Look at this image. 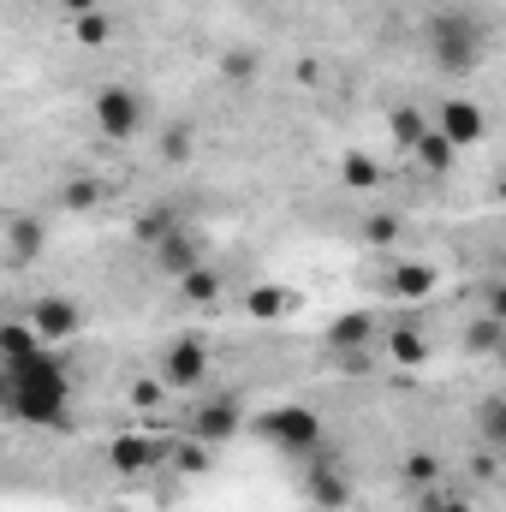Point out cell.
Returning a JSON list of instances; mask_svg holds the SVG:
<instances>
[{
    "mask_svg": "<svg viewBox=\"0 0 506 512\" xmlns=\"http://www.w3.org/2000/svg\"><path fill=\"white\" fill-rule=\"evenodd\" d=\"M483 54H489V24H483L477 12L447 6V12H435V18H429V60H435L441 72L471 78V72L483 66Z\"/></svg>",
    "mask_w": 506,
    "mask_h": 512,
    "instance_id": "7a4b0ae2",
    "label": "cell"
},
{
    "mask_svg": "<svg viewBox=\"0 0 506 512\" xmlns=\"http://www.w3.org/2000/svg\"><path fill=\"white\" fill-rule=\"evenodd\" d=\"M24 322L36 328V340H42V346H60V340H72V334L84 328V310H78V298L48 292V298H36V304H30V316H24Z\"/></svg>",
    "mask_w": 506,
    "mask_h": 512,
    "instance_id": "52a82bcc",
    "label": "cell"
},
{
    "mask_svg": "<svg viewBox=\"0 0 506 512\" xmlns=\"http://www.w3.org/2000/svg\"><path fill=\"white\" fill-rule=\"evenodd\" d=\"M72 36H78L84 48H102V42L114 36V18H108L102 6H96V12H78V18H72Z\"/></svg>",
    "mask_w": 506,
    "mask_h": 512,
    "instance_id": "603a6c76",
    "label": "cell"
},
{
    "mask_svg": "<svg viewBox=\"0 0 506 512\" xmlns=\"http://www.w3.org/2000/svg\"><path fill=\"white\" fill-rule=\"evenodd\" d=\"M477 429H483V447H489V453H501L506 447V399L501 393H483V405H477Z\"/></svg>",
    "mask_w": 506,
    "mask_h": 512,
    "instance_id": "ac0fdd59",
    "label": "cell"
},
{
    "mask_svg": "<svg viewBox=\"0 0 506 512\" xmlns=\"http://www.w3.org/2000/svg\"><path fill=\"white\" fill-rule=\"evenodd\" d=\"M405 477H411L417 489H429V483H435V453H411V459H405Z\"/></svg>",
    "mask_w": 506,
    "mask_h": 512,
    "instance_id": "f1b7e54d",
    "label": "cell"
},
{
    "mask_svg": "<svg viewBox=\"0 0 506 512\" xmlns=\"http://www.w3.org/2000/svg\"><path fill=\"white\" fill-rule=\"evenodd\" d=\"M256 435L274 447V453H292V459H310L316 447H328V429L310 405H274L268 417H256Z\"/></svg>",
    "mask_w": 506,
    "mask_h": 512,
    "instance_id": "3957f363",
    "label": "cell"
},
{
    "mask_svg": "<svg viewBox=\"0 0 506 512\" xmlns=\"http://www.w3.org/2000/svg\"><path fill=\"white\" fill-rule=\"evenodd\" d=\"M256 72H262V54H256V48H227V54H221V78H227V84H251Z\"/></svg>",
    "mask_w": 506,
    "mask_h": 512,
    "instance_id": "7402d4cb",
    "label": "cell"
},
{
    "mask_svg": "<svg viewBox=\"0 0 506 512\" xmlns=\"http://www.w3.org/2000/svg\"><path fill=\"white\" fill-rule=\"evenodd\" d=\"M423 131H429V120H423V114H417V108H393V137H399V143H405V149H411V143H417V137H423Z\"/></svg>",
    "mask_w": 506,
    "mask_h": 512,
    "instance_id": "d4e9b609",
    "label": "cell"
},
{
    "mask_svg": "<svg viewBox=\"0 0 506 512\" xmlns=\"http://www.w3.org/2000/svg\"><path fill=\"white\" fill-rule=\"evenodd\" d=\"M149 251H155V268H161V274H173V280H179V274H191V268L203 262V239L179 221V227H173V233H161Z\"/></svg>",
    "mask_w": 506,
    "mask_h": 512,
    "instance_id": "30bf717a",
    "label": "cell"
},
{
    "mask_svg": "<svg viewBox=\"0 0 506 512\" xmlns=\"http://www.w3.org/2000/svg\"><path fill=\"white\" fill-rule=\"evenodd\" d=\"M90 114H96V131L114 137V143H131L137 131L149 126V102H143V90H131V84H108V90H96Z\"/></svg>",
    "mask_w": 506,
    "mask_h": 512,
    "instance_id": "277c9868",
    "label": "cell"
},
{
    "mask_svg": "<svg viewBox=\"0 0 506 512\" xmlns=\"http://www.w3.org/2000/svg\"><path fill=\"white\" fill-rule=\"evenodd\" d=\"M364 239H370V245H393V239H399V221H393V215H370V221H364Z\"/></svg>",
    "mask_w": 506,
    "mask_h": 512,
    "instance_id": "83f0119b",
    "label": "cell"
},
{
    "mask_svg": "<svg viewBox=\"0 0 506 512\" xmlns=\"http://www.w3.org/2000/svg\"><path fill=\"white\" fill-rule=\"evenodd\" d=\"M191 149H197V131L185 126V120L161 131V161H167V167H185V161H191Z\"/></svg>",
    "mask_w": 506,
    "mask_h": 512,
    "instance_id": "44dd1931",
    "label": "cell"
},
{
    "mask_svg": "<svg viewBox=\"0 0 506 512\" xmlns=\"http://www.w3.org/2000/svg\"><path fill=\"white\" fill-rule=\"evenodd\" d=\"M155 459H161V447H155V441H143V435H120V441H114V447H108V465H114V471H149V465H155Z\"/></svg>",
    "mask_w": 506,
    "mask_h": 512,
    "instance_id": "5bb4252c",
    "label": "cell"
},
{
    "mask_svg": "<svg viewBox=\"0 0 506 512\" xmlns=\"http://www.w3.org/2000/svg\"><path fill=\"white\" fill-rule=\"evenodd\" d=\"M411 155H417V161H423V167H429V173H447V167H453V155H459V149H453V143H447V137H441V131L429 126V131H423V137H417V143H411Z\"/></svg>",
    "mask_w": 506,
    "mask_h": 512,
    "instance_id": "d6986e66",
    "label": "cell"
},
{
    "mask_svg": "<svg viewBox=\"0 0 506 512\" xmlns=\"http://www.w3.org/2000/svg\"><path fill=\"white\" fill-rule=\"evenodd\" d=\"M179 298H185V304H221V298H227V280H221L209 262H197L191 274H179Z\"/></svg>",
    "mask_w": 506,
    "mask_h": 512,
    "instance_id": "4fadbf2b",
    "label": "cell"
},
{
    "mask_svg": "<svg viewBox=\"0 0 506 512\" xmlns=\"http://www.w3.org/2000/svg\"><path fill=\"white\" fill-rule=\"evenodd\" d=\"M179 465H185V471H209V447H203V441H185V447H179Z\"/></svg>",
    "mask_w": 506,
    "mask_h": 512,
    "instance_id": "4dcf8cb0",
    "label": "cell"
},
{
    "mask_svg": "<svg viewBox=\"0 0 506 512\" xmlns=\"http://www.w3.org/2000/svg\"><path fill=\"white\" fill-rule=\"evenodd\" d=\"M387 358H393V364H423V358H429V340H423L417 328H393V334H387Z\"/></svg>",
    "mask_w": 506,
    "mask_h": 512,
    "instance_id": "ffe728a7",
    "label": "cell"
},
{
    "mask_svg": "<svg viewBox=\"0 0 506 512\" xmlns=\"http://www.w3.org/2000/svg\"><path fill=\"white\" fill-rule=\"evenodd\" d=\"M203 376H209V346L197 334L167 340V352H161V387L167 393H185V387H203Z\"/></svg>",
    "mask_w": 506,
    "mask_h": 512,
    "instance_id": "8992f818",
    "label": "cell"
},
{
    "mask_svg": "<svg viewBox=\"0 0 506 512\" xmlns=\"http://www.w3.org/2000/svg\"><path fill=\"white\" fill-rule=\"evenodd\" d=\"M441 512H471V501H465V495H447V501H441Z\"/></svg>",
    "mask_w": 506,
    "mask_h": 512,
    "instance_id": "1f68e13d",
    "label": "cell"
},
{
    "mask_svg": "<svg viewBox=\"0 0 506 512\" xmlns=\"http://www.w3.org/2000/svg\"><path fill=\"white\" fill-rule=\"evenodd\" d=\"M36 352H48V346L36 340L30 322H0V364H24V358H36Z\"/></svg>",
    "mask_w": 506,
    "mask_h": 512,
    "instance_id": "9a60e30c",
    "label": "cell"
},
{
    "mask_svg": "<svg viewBox=\"0 0 506 512\" xmlns=\"http://www.w3.org/2000/svg\"><path fill=\"white\" fill-rule=\"evenodd\" d=\"M376 346V310H346L334 328H328V352H340V358H358V352H370Z\"/></svg>",
    "mask_w": 506,
    "mask_h": 512,
    "instance_id": "8fae6325",
    "label": "cell"
},
{
    "mask_svg": "<svg viewBox=\"0 0 506 512\" xmlns=\"http://www.w3.org/2000/svg\"><path fill=\"white\" fill-rule=\"evenodd\" d=\"M501 346H506V322L501 316H477V322L465 328V352H471V358H495Z\"/></svg>",
    "mask_w": 506,
    "mask_h": 512,
    "instance_id": "2e32d148",
    "label": "cell"
},
{
    "mask_svg": "<svg viewBox=\"0 0 506 512\" xmlns=\"http://www.w3.org/2000/svg\"><path fill=\"white\" fill-rule=\"evenodd\" d=\"M239 429H245V399H239V393H215V399H197V405H191V441L227 447Z\"/></svg>",
    "mask_w": 506,
    "mask_h": 512,
    "instance_id": "5b68a950",
    "label": "cell"
},
{
    "mask_svg": "<svg viewBox=\"0 0 506 512\" xmlns=\"http://www.w3.org/2000/svg\"><path fill=\"white\" fill-rule=\"evenodd\" d=\"M126 399L137 405V411H155V405L167 399V387H161V376H143V382H131V393H126Z\"/></svg>",
    "mask_w": 506,
    "mask_h": 512,
    "instance_id": "4316f807",
    "label": "cell"
},
{
    "mask_svg": "<svg viewBox=\"0 0 506 512\" xmlns=\"http://www.w3.org/2000/svg\"><path fill=\"white\" fill-rule=\"evenodd\" d=\"M60 6H66L72 18H78V12H96V0H60Z\"/></svg>",
    "mask_w": 506,
    "mask_h": 512,
    "instance_id": "d6a6232c",
    "label": "cell"
},
{
    "mask_svg": "<svg viewBox=\"0 0 506 512\" xmlns=\"http://www.w3.org/2000/svg\"><path fill=\"white\" fill-rule=\"evenodd\" d=\"M304 489H310V501H316V507H328V512H340L346 501H352V477L334 465V453H328V447H316V453H310V477H304Z\"/></svg>",
    "mask_w": 506,
    "mask_h": 512,
    "instance_id": "9c48e42d",
    "label": "cell"
},
{
    "mask_svg": "<svg viewBox=\"0 0 506 512\" xmlns=\"http://www.w3.org/2000/svg\"><path fill=\"white\" fill-rule=\"evenodd\" d=\"M42 245H48V227L36 215H12L6 221V262H36Z\"/></svg>",
    "mask_w": 506,
    "mask_h": 512,
    "instance_id": "7c38bea8",
    "label": "cell"
},
{
    "mask_svg": "<svg viewBox=\"0 0 506 512\" xmlns=\"http://www.w3.org/2000/svg\"><path fill=\"white\" fill-rule=\"evenodd\" d=\"M60 203L84 215V209H96V203H102V185H96V179H72V185L60 191Z\"/></svg>",
    "mask_w": 506,
    "mask_h": 512,
    "instance_id": "cb8c5ba5",
    "label": "cell"
},
{
    "mask_svg": "<svg viewBox=\"0 0 506 512\" xmlns=\"http://www.w3.org/2000/svg\"><path fill=\"white\" fill-rule=\"evenodd\" d=\"M429 286H435V268H429V262H399V268L387 274V292H393V298H423Z\"/></svg>",
    "mask_w": 506,
    "mask_h": 512,
    "instance_id": "e0dca14e",
    "label": "cell"
},
{
    "mask_svg": "<svg viewBox=\"0 0 506 512\" xmlns=\"http://www.w3.org/2000/svg\"><path fill=\"white\" fill-rule=\"evenodd\" d=\"M245 310H251V316H280V310H286V292H280V286H256L251 298H245Z\"/></svg>",
    "mask_w": 506,
    "mask_h": 512,
    "instance_id": "484cf974",
    "label": "cell"
},
{
    "mask_svg": "<svg viewBox=\"0 0 506 512\" xmlns=\"http://www.w3.org/2000/svg\"><path fill=\"white\" fill-rule=\"evenodd\" d=\"M0 405L18 423L36 429H66L72 423V376L54 352H36L24 364H0Z\"/></svg>",
    "mask_w": 506,
    "mask_h": 512,
    "instance_id": "6da1fadb",
    "label": "cell"
},
{
    "mask_svg": "<svg viewBox=\"0 0 506 512\" xmlns=\"http://www.w3.org/2000/svg\"><path fill=\"white\" fill-rule=\"evenodd\" d=\"M381 167L376 161H364V155H346V185H376Z\"/></svg>",
    "mask_w": 506,
    "mask_h": 512,
    "instance_id": "f546056e",
    "label": "cell"
},
{
    "mask_svg": "<svg viewBox=\"0 0 506 512\" xmlns=\"http://www.w3.org/2000/svg\"><path fill=\"white\" fill-rule=\"evenodd\" d=\"M435 131H441L453 149H471V143H483L489 114H483L471 96H453V102H441V108H435Z\"/></svg>",
    "mask_w": 506,
    "mask_h": 512,
    "instance_id": "ba28073f",
    "label": "cell"
}]
</instances>
